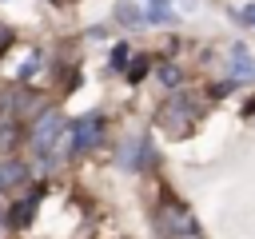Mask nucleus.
Masks as SVG:
<instances>
[{"mask_svg":"<svg viewBox=\"0 0 255 239\" xmlns=\"http://www.w3.org/2000/svg\"><path fill=\"white\" fill-rule=\"evenodd\" d=\"M155 227H159L163 239H199V235H195L199 227H195L191 211H187L183 203H175V199H167V203L155 207Z\"/></svg>","mask_w":255,"mask_h":239,"instance_id":"obj_1","label":"nucleus"},{"mask_svg":"<svg viewBox=\"0 0 255 239\" xmlns=\"http://www.w3.org/2000/svg\"><path fill=\"white\" fill-rule=\"evenodd\" d=\"M199 116V108H195V96H187V92H175L167 104H163V112H159V123L171 131V135H183L187 127H191V120Z\"/></svg>","mask_w":255,"mask_h":239,"instance_id":"obj_2","label":"nucleus"},{"mask_svg":"<svg viewBox=\"0 0 255 239\" xmlns=\"http://www.w3.org/2000/svg\"><path fill=\"white\" fill-rule=\"evenodd\" d=\"M64 139V116L60 112H48V116H40V123H36V131H32V151L40 155V159H56V143Z\"/></svg>","mask_w":255,"mask_h":239,"instance_id":"obj_3","label":"nucleus"},{"mask_svg":"<svg viewBox=\"0 0 255 239\" xmlns=\"http://www.w3.org/2000/svg\"><path fill=\"white\" fill-rule=\"evenodd\" d=\"M100 135H104V116H100V112H88V116H80V120L72 123L68 151H72V155H80V151L96 147V143H100Z\"/></svg>","mask_w":255,"mask_h":239,"instance_id":"obj_4","label":"nucleus"},{"mask_svg":"<svg viewBox=\"0 0 255 239\" xmlns=\"http://www.w3.org/2000/svg\"><path fill=\"white\" fill-rule=\"evenodd\" d=\"M40 195H44V187H32V191L8 211V227H12V231H20V227L32 223V215H36V207H40Z\"/></svg>","mask_w":255,"mask_h":239,"instance_id":"obj_5","label":"nucleus"},{"mask_svg":"<svg viewBox=\"0 0 255 239\" xmlns=\"http://www.w3.org/2000/svg\"><path fill=\"white\" fill-rule=\"evenodd\" d=\"M227 60H231V80H255V60L247 56L243 44H231Z\"/></svg>","mask_w":255,"mask_h":239,"instance_id":"obj_6","label":"nucleus"},{"mask_svg":"<svg viewBox=\"0 0 255 239\" xmlns=\"http://www.w3.org/2000/svg\"><path fill=\"white\" fill-rule=\"evenodd\" d=\"M28 179V167L20 163V159H4L0 163V191H12V187H20Z\"/></svg>","mask_w":255,"mask_h":239,"instance_id":"obj_7","label":"nucleus"},{"mask_svg":"<svg viewBox=\"0 0 255 239\" xmlns=\"http://www.w3.org/2000/svg\"><path fill=\"white\" fill-rule=\"evenodd\" d=\"M116 20H120L124 28H139V24H143V12H139L135 4H116Z\"/></svg>","mask_w":255,"mask_h":239,"instance_id":"obj_8","label":"nucleus"},{"mask_svg":"<svg viewBox=\"0 0 255 239\" xmlns=\"http://www.w3.org/2000/svg\"><path fill=\"white\" fill-rule=\"evenodd\" d=\"M171 20H175V12H167V4H151L143 12V24H171Z\"/></svg>","mask_w":255,"mask_h":239,"instance_id":"obj_9","label":"nucleus"},{"mask_svg":"<svg viewBox=\"0 0 255 239\" xmlns=\"http://www.w3.org/2000/svg\"><path fill=\"white\" fill-rule=\"evenodd\" d=\"M143 72H147V60H143V56H135V60H131V68H128V80L135 84V80H143Z\"/></svg>","mask_w":255,"mask_h":239,"instance_id":"obj_10","label":"nucleus"},{"mask_svg":"<svg viewBox=\"0 0 255 239\" xmlns=\"http://www.w3.org/2000/svg\"><path fill=\"white\" fill-rule=\"evenodd\" d=\"M159 80H163L167 88H175V84H179V68H175V64H163V68H159Z\"/></svg>","mask_w":255,"mask_h":239,"instance_id":"obj_11","label":"nucleus"},{"mask_svg":"<svg viewBox=\"0 0 255 239\" xmlns=\"http://www.w3.org/2000/svg\"><path fill=\"white\" fill-rule=\"evenodd\" d=\"M124 64H128V44H116V48H112V68L120 72Z\"/></svg>","mask_w":255,"mask_h":239,"instance_id":"obj_12","label":"nucleus"},{"mask_svg":"<svg viewBox=\"0 0 255 239\" xmlns=\"http://www.w3.org/2000/svg\"><path fill=\"white\" fill-rule=\"evenodd\" d=\"M12 44H16V32H12L8 24H0V56H4V52H8Z\"/></svg>","mask_w":255,"mask_h":239,"instance_id":"obj_13","label":"nucleus"},{"mask_svg":"<svg viewBox=\"0 0 255 239\" xmlns=\"http://www.w3.org/2000/svg\"><path fill=\"white\" fill-rule=\"evenodd\" d=\"M239 16H243V20H247V24H255V4H251V8H243V12H239Z\"/></svg>","mask_w":255,"mask_h":239,"instance_id":"obj_14","label":"nucleus"},{"mask_svg":"<svg viewBox=\"0 0 255 239\" xmlns=\"http://www.w3.org/2000/svg\"><path fill=\"white\" fill-rule=\"evenodd\" d=\"M52 4H56V8H64V4H68V0H52Z\"/></svg>","mask_w":255,"mask_h":239,"instance_id":"obj_15","label":"nucleus"},{"mask_svg":"<svg viewBox=\"0 0 255 239\" xmlns=\"http://www.w3.org/2000/svg\"><path fill=\"white\" fill-rule=\"evenodd\" d=\"M151 4H167V0H151Z\"/></svg>","mask_w":255,"mask_h":239,"instance_id":"obj_16","label":"nucleus"}]
</instances>
